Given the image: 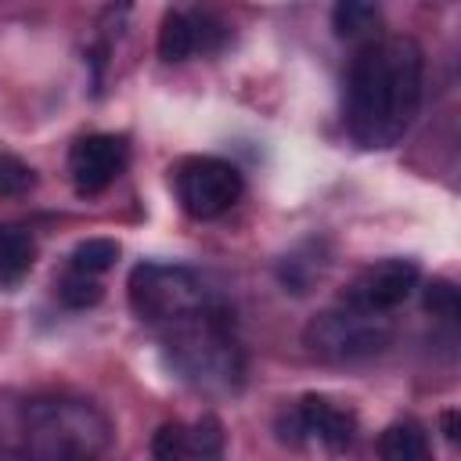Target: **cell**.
Here are the masks:
<instances>
[{
	"instance_id": "1",
	"label": "cell",
	"mask_w": 461,
	"mask_h": 461,
	"mask_svg": "<svg viewBox=\"0 0 461 461\" xmlns=\"http://www.w3.org/2000/svg\"><path fill=\"white\" fill-rule=\"evenodd\" d=\"M421 47L411 36L360 43L346 76V130L364 151L400 144L421 104Z\"/></svg>"
},
{
	"instance_id": "2",
	"label": "cell",
	"mask_w": 461,
	"mask_h": 461,
	"mask_svg": "<svg viewBox=\"0 0 461 461\" xmlns=\"http://www.w3.org/2000/svg\"><path fill=\"white\" fill-rule=\"evenodd\" d=\"M166 364L202 393H234L245 375V357L234 335V317L223 295L155 328Z\"/></svg>"
},
{
	"instance_id": "3",
	"label": "cell",
	"mask_w": 461,
	"mask_h": 461,
	"mask_svg": "<svg viewBox=\"0 0 461 461\" xmlns=\"http://www.w3.org/2000/svg\"><path fill=\"white\" fill-rule=\"evenodd\" d=\"M22 436L25 450L36 457L50 461H86L108 450L112 443V425L108 418L90 403V400H68V396H50V400H32L22 411Z\"/></svg>"
},
{
	"instance_id": "4",
	"label": "cell",
	"mask_w": 461,
	"mask_h": 461,
	"mask_svg": "<svg viewBox=\"0 0 461 461\" xmlns=\"http://www.w3.org/2000/svg\"><path fill=\"white\" fill-rule=\"evenodd\" d=\"M126 295H130V310L137 313L140 324L158 328L209 299H216L220 292L209 288V281L180 263H137L130 270L126 281Z\"/></svg>"
},
{
	"instance_id": "5",
	"label": "cell",
	"mask_w": 461,
	"mask_h": 461,
	"mask_svg": "<svg viewBox=\"0 0 461 461\" xmlns=\"http://www.w3.org/2000/svg\"><path fill=\"white\" fill-rule=\"evenodd\" d=\"M393 331H396L393 313L360 310V306H349V303L339 299L335 306L310 317V324L303 331V342L321 360L349 364V360H364V357L382 353L393 342Z\"/></svg>"
},
{
	"instance_id": "6",
	"label": "cell",
	"mask_w": 461,
	"mask_h": 461,
	"mask_svg": "<svg viewBox=\"0 0 461 461\" xmlns=\"http://www.w3.org/2000/svg\"><path fill=\"white\" fill-rule=\"evenodd\" d=\"M173 187H176V202L191 220H216L223 216L230 205H238L245 180L241 169L227 158L216 155H191L180 158L173 169Z\"/></svg>"
},
{
	"instance_id": "7",
	"label": "cell",
	"mask_w": 461,
	"mask_h": 461,
	"mask_svg": "<svg viewBox=\"0 0 461 461\" xmlns=\"http://www.w3.org/2000/svg\"><path fill=\"white\" fill-rule=\"evenodd\" d=\"M274 432L281 443H292V447L313 439L328 450H346L357 436V414L349 407H339L328 396L306 393L299 403H292L277 414Z\"/></svg>"
},
{
	"instance_id": "8",
	"label": "cell",
	"mask_w": 461,
	"mask_h": 461,
	"mask_svg": "<svg viewBox=\"0 0 461 461\" xmlns=\"http://www.w3.org/2000/svg\"><path fill=\"white\" fill-rule=\"evenodd\" d=\"M418 263L403 259V256H389L378 259L371 267H364L346 288H342V303L360 306V310H375V313H393L396 306H403L411 299V292L418 288Z\"/></svg>"
},
{
	"instance_id": "9",
	"label": "cell",
	"mask_w": 461,
	"mask_h": 461,
	"mask_svg": "<svg viewBox=\"0 0 461 461\" xmlns=\"http://www.w3.org/2000/svg\"><path fill=\"white\" fill-rule=\"evenodd\" d=\"M130 148L115 133H86L68 151V173L76 194H101L126 169Z\"/></svg>"
},
{
	"instance_id": "10",
	"label": "cell",
	"mask_w": 461,
	"mask_h": 461,
	"mask_svg": "<svg viewBox=\"0 0 461 461\" xmlns=\"http://www.w3.org/2000/svg\"><path fill=\"white\" fill-rule=\"evenodd\" d=\"M151 454L162 461H180V457H220L223 454V425L205 414L191 425L184 421H166L155 439H151Z\"/></svg>"
},
{
	"instance_id": "11",
	"label": "cell",
	"mask_w": 461,
	"mask_h": 461,
	"mask_svg": "<svg viewBox=\"0 0 461 461\" xmlns=\"http://www.w3.org/2000/svg\"><path fill=\"white\" fill-rule=\"evenodd\" d=\"M331 267V249L324 238H306L299 241L295 249H288L281 259H277V281L285 285V292L292 295H306L321 277L324 270Z\"/></svg>"
},
{
	"instance_id": "12",
	"label": "cell",
	"mask_w": 461,
	"mask_h": 461,
	"mask_svg": "<svg viewBox=\"0 0 461 461\" xmlns=\"http://www.w3.org/2000/svg\"><path fill=\"white\" fill-rule=\"evenodd\" d=\"M378 25H382V11L375 0H335L331 7V29L339 40L367 43L378 36Z\"/></svg>"
},
{
	"instance_id": "13",
	"label": "cell",
	"mask_w": 461,
	"mask_h": 461,
	"mask_svg": "<svg viewBox=\"0 0 461 461\" xmlns=\"http://www.w3.org/2000/svg\"><path fill=\"white\" fill-rule=\"evenodd\" d=\"M36 263V241L18 223H0V285H18Z\"/></svg>"
},
{
	"instance_id": "14",
	"label": "cell",
	"mask_w": 461,
	"mask_h": 461,
	"mask_svg": "<svg viewBox=\"0 0 461 461\" xmlns=\"http://www.w3.org/2000/svg\"><path fill=\"white\" fill-rule=\"evenodd\" d=\"M378 454L385 461H421L429 457V439H425V429L411 418L403 421H393L382 436H378Z\"/></svg>"
},
{
	"instance_id": "15",
	"label": "cell",
	"mask_w": 461,
	"mask_h": 461,
	"mask_svg": "<svg viewBox=\"0 0 461 461\" xmlns=\"http://www.w3.org/2000/svg\"><path fill=\"white\" fill-rule=\"evenodd\" d=\"M191 54H194V22H191V14L166 11L162 25H158V58L176 65V61H187Z\"/></svg>"
},
{
	"instance_id": "16",
	"label": "cell",
	"mask_w": 461,
	"mask_h": 461,
	"mask_svg": "<svg viewBox=\"0 0 461 461\" xmlns=\"http://www.w3.org/2000/svg\"><path fill=\"white\" fill-rule=\"evenodd\" d=\"M54 295H58V303L68 306V310H86V306H97V303H101L104 288H101L97 274H86V270L68 267V270L54 281Z\"/></svg>"
},
{
	"instance_id": "17",
	"label": "cell",
	"mask_w": 461,
	"mask_h": 461,
	"mask_svg": "<svg viewBox=\"0 0 461 461\" xmlns=\"http://www.w3.org/2000/svg\"><path fill=\"white\" fill-rule=\"evenodd\" d=\"M115 259H119V241H112V238H86V241H79V245L72 249L68 267L101 277L104 270L115 267Z\"/></svg>"
},
{
	"instance_id": "18",
	"label": "cell",
	"mask_w": 461,
	"mask_h": 461,
	"mask_svg": "<svg viewBox=\"0 0 461 461\" xmlns=\"http://www.w3.org/2000/svg\"><path fill=\"white\" fill-rule=\"evenodd\" d=\"M36 187V169L29 162H22L18 155L0 151V202L4 198H22Z\"/></svg>"
},
{
	"instance_id": "19",
	"label": "cell",
	"mask_w": 461,
	"mask_h": 461,
	"mask_svg": "<svg viewBox=\"0 0 461 461\" xmlns=\"http://www.w3.org/2000/svg\"><path fill=\"white\" fill-rule=\"evenodd\" d=\"M425 310H432L443 321L457 317V288L450 281H429L425 285Z\"/></svg>"
},
{
	"instance_id": "20",
	"label": "cell",
	"mask_w": 461,
	"mask_h": 461,
	"mask_svg": "<svg viewBox=\"0 0 461 461\" xmlns=\"http://www.w3.org/2000/svg\"><path fill=\"white\" fill-rule=\"evenodd\" d=\"M443 432L450 443H457V411H443Z\"/></svg>"
}]
</instances>
